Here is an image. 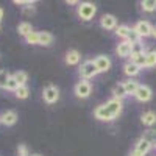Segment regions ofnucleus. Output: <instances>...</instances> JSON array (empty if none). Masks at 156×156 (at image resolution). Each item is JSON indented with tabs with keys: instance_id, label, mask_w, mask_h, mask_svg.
Returning a JSON list of instances; mask_svg holds the SVG:
<instances>
[{
	"instance_id": "1",
	"label": "nucleus",
	"mask_w": 156,
	"mask_h": 156,
	"mask_svg": "<svg viewBox=\"0 0 156 156\" xmlns=\"http://www.w3.org/2000/svg\"><path fill=\"white\" fill-rule=\"evenodd\" d=\"M76 12H78V16H80L81 20L87 22L90 19H94L95 12H97V6L94 3H90V2H81L76 6Z\"/></svg>"
},
{
	"instance_id": "2",
	"label": "nucleus",
	"mask_w": 156,
	"mask_h": 156,
	"mask_svg": "<svg viewBox=\"0 0 156 156\" xmlns=\"http://www.w3.org/2000/svg\"><path fill=\"white\" fill-rule=\"evenodd\" d=\"M97 73H98V70L95 67L94 61H90V59L84 61L80 66V76L83 78V80H90V78H94Z\"/></svg>"
},
{
	"instance_id": "3",
	"label": "nucleus",
	"mask_w": 156,
	"mask_h": 156,
	"mask_svg": "<svg viewBox=\"0 0 156 156\" xmlns=\"http://www.w3.org/2000/svg\"><path fill=\"white\" fill-rule=\"evenodd\" d=\"M73 92L78 98H87L90 95V92H92V86H90V83L87 80H81L75 84Z\"/></svg>"
},
{
	"instance_id": "4",
	"label": "nucleus",
	"mask_w": 156,
	"mask_h": 156,
	"mask_svg": "<svg viewBox=\"0 0 156 156\" xmlns=\"http://www.w3.org/2000/svg\"><path fill=\"white\" fill-rule=\"evenodd\" d=\"M42 98H44V101H47V103H56L58 101V98H59V90H58V87L56 86H47L44 90H42Z\"/></svg>"
},
{
	"instance_id": "5",
	"label": "nucleus",
	"mask_w": 156,
	"mask_h": 156,
	"mask_svg": "<svg viewBox=\"0 0 156 156\" xmlns=\"http://www.w3.org/2000/svg\"><path fill=\"white\" fill-rule=\"evenodd\" d=\"M105 106H106V109L109 111V114L112 115V119H115V117L122 112V106H123V105H122V100L112 97L111 100L106 101V105H105Z\"/></svg>"
},
{
	"instance_id": "6",
	"label": "nucleus",
	"mask_w": 156,
	"mask_h": 156,
	"mask_svg": "<svg viewBox=\"0 0 156 156\" xmlns=\"http://www.w3.org/2000/svg\"><path fill=\"white\" fill-rule=\"evenodd\" d=\"M134 97H136V100H139V101H148V100H151L153 92H151L150 86H147V84H139Z\"/></svg>"
},
{
	"instance_id": "7",
	"label": "nucleus",
	"mask_w": 156,
	"mask_h": 156,
	"mask_svg": "<svg viewBox=\"0 0 156 156\" xmlns=\"http://www.w3.org/2000/svg\"><path fill=\"white\" fill-rule=\"evenodd\" d=\"M134 30L137 31V34H139L140 37H147V36H151L153 27L150 25V22H147V20H139V22L134 25Z\"/></svg>"
},
{
	"instance_id": "8",
	"label": "nucleus",
	"mask_w": 156,
	"mask_h": 156,
	"mask_svg": "<svg viewBox=\"0 0 156 156\" xmlns=\"http://www.w3.org/2000/svg\"><path fill=\"white\" fill-rule=\"evenodd\" d=\"M94 64H95V67H97L98 73H101V72H108V70L111 69V59H109L108 56H105V55L97 56V58L94 59Z\"/></svg>"
},
{
	"instance_id": "9",
	"label": "nucleus",
	"mask_w": 156,
	"mask_h": 156,
	"mask_svg": "<svg viewBox=\"0 0 156 156\" xmlns=\"http://www.w3.org/2000/svg\"><path fill=\"white\" fill-rule=\"evenodd\" d=\"M94 115H95V119L100 120V122H111V120H114V119H112V115L109 114V111L106 109L105 105L97 106L95 111H94Z\"/></svg>"
},
{
	"instance_id": "10",
	"label": "nucleus",
	"mask_w": 156,
	"mask_h": 156,
	"mask_svg": "<svg viewBox=\"0 0 156 156\" xmlns=\"http://www.w3.org/2000/svg\"><path fill=\"white\" fill-rule=\"evenodd\" d=\"M100 25L103 30H115L117 28V19L112 14H105L100 19Z\"/></svg>"
},
{
	"instance_id": "11",
	"label": "nucleus",
	"mask_w": 156,
	"mask_h": 156,
	"mask_svg": "<svg viewBox=\"0 0 156 156\" xmlns=\"http://www.w3.org/2000/svg\"><path fill=\"white\" fill-rule=\"evenodd\" d=\"M131 48H133V45L129 44L128 41H122L119 45H117L115 51H117V55H119L120 58H128V56H131Z\"/></svg>"
},
{
	"instance_id": "12",
	"label": "nucleus",
	"mask_w": 156,
	"mask_h": 156,
	"mask_svg": "<svg viewBox=\"0 0 156 156\" xmlns=\"http://www.w3.org/2000/svg\"><path fill=\"white\" fill-rule=\"evenodd\" d=\"M0 120H2V123L6 125V126H12L17 122V112L16 111H5L0 115Z\"/></svg>"
},
{
	"instance_id": "13",
	"label": "nucleus",
	"mask_w": 156,
	"mask_h": 156,
	"mask_svg": "<svg viewBox=\"0 0 156 156\" xmlns=\"http://www.w3.org/2000/svg\"><path fill=\"white\" fill-rule=\"evenodd\" d=\"M81 56L80 53H78V50H69L67 53H66V64H69V66H76L78 62H80Z\"/></svg>"
},
{
	"instance_id": "14",
	"label": "nucleus",
	"mask_w": 156,
	"mask_h": 156,
	"mask_svg": "<svg viewBox=\"0 0 156 156\" xmlns=\"http://www.w3.org/2000/svg\"><path fill=\"white\" fill-rule=\"evenodd\" d=\"M140 122L144 123L145 126H153V125H156V112H154V111H147V112H144V114H142V117H140Z\"/></svg>"
},
{
	"instance_id": "15",
	"label": "nucleus",
	"mask_w": 156,
	"mask_h": 156,
	"mask_svg": "<svg viewBox=\"0 0 156 156\" xmlns=\"http://www.w3.org/2000/svg\"><path fill=\"white\" fill-rule=\"evenodd\" d=\"M151 147H153V145L150 144V142H147L145 139H142V137H140V139L136 142V147H134V150H137L139 153H142V154L145 156V154L151 150Z\"/></svg>"
},
{
	"instance_id": "16",
	"label": "nucleus",
	"mask_w": 156,
	"mask_h": 156,
	"mask_svg": "<svg viewBox=\"0 0 156 156\" xmlns=\"http://www.w3.org/2000/svg\"><path fill=\"white\" fill-rule=\"evenodd\" d=\"M123 72H125V75H128V76H136V75L140 72V67H137L136 64H133L131 61H129V62H126L125 66H123Z\"/></svg>"
},
{
	"instance_id": "17",
	"label": "nucleus",
	"mask_w": 156,
	"mask_h": 156,
	"mask_svg": "<svg viewBox=\"0 0 156 156\" xmlns=\"http://www.w3.org/2000/svg\"><path fill=\"white\" fill-rule=\"evenodd\" d=\"M17 31H19L20 36L27 37L30 33H33V27H31V23H30V22H20V23H19V27H17Z\"/></svg>"
},
{
	"instance_id": "18",
	"label": "nucleus",
	"mask_w": 156,
	"mask_h": 156,
	"mask_svg": "<svg viewBox=\"0 0 156 156\" xmlns=\"http://www.w3.org/2000/svg\"><path fill=\"white\" fill-rule=\"evenodd\" d=\"M112 95H114V98H119V100L126 97V90H125L123 83H119V84H115L112 87Z\"/></svg>"
},
{
	"instance_id": "19",
	"label": "nucleus",
	"mask_w": 156,
	"mask_h": 156,
	"mask_svg": "<svg viewBox=\"0 0 156 156\" xmlns=\"http://www.w3.org/2000/svg\"><path fill=\"white\" fill-rule=\"evenodd\" d=\"M53 42V36H51L48 31H41L39 33V42L37 45H50Z\"/></svg>"
},
{
	"instance_id": "20",
	"label": "nucleus",
	"mask_w": 156,
	"mask_h": 156,
	"mask_svg": "<svg viewBox=\"0 0 156 156\" xmlns=\"http://www.w3.org/2000/svg\"><path fill=\"white\" fill-rule=\"evenodd\" d=\"M123 86H125V90H126V95H134L137 87H139V83L134 81V80H128V81L123 83Z\"/></svg>"
},
{
	"instance_id": "21",
	"label": "nucleus",
	"mask_w": 156,
	"mask_h": 156,
	"mask_svg": "<svg viewBox=\"0 0 156 156\" xmlns=\"http://www.w3.org/2000/svg\"><path fill=\"white\" fill-rule=\"evenodd\" d=\"M12 76H14V80L17 81L19 86H25V83H27V80H28L27 72H23V70H17V72H14V73H12Z\"/></svg>"
},
{
	"instance_id": "22",
	"label": "nucleus",
	"mask_w": 156,
	"mask_h": 156,
	"mask_svg": "<svg viewBox=\"0 0 156 156\" xmlns=\"http://www.w3.org/2000/svg\"><path fill=\"white\" fill-rule=\"evenodd\" d=\"M14 95L19 98V100H25V98H28V95H30V89H28V86L25 84V86H19L17 87V90L14 92Z\"/></svg>"
},
{
	"instance_id": "23",
	"label": "nucleus",
	"mask_w": 156,
	"mask_h": 156,
	"mask_svg": "<svg viewBox=\"0 0 156 156\" xmlns=\"http://www.w3.org/2000/svg\"><path fill=\"white\" fill-rule=\"evenodd\" d=\"M131 62L136 64L137 67H145V53H137V55H131Z\"/></svg>"
},
{
	"instance_id": "24",
	"label": "nucleus",
	"mask_w": 156,
	"mask_h": 156,
	"mask_svg": "<svg viewBox=\"0 0 156 156\" xmlns=\"http://www.w3.org/2000/svg\"><path fill=\"white\" fill-rule=\"evenodd\" d=\"M129 30H131V28H129L128 25H117V28H115V34L119 36V37H122L123 41H126Z\"/></svg>"
},
{
	"instance_id": "25",
	"label": "nucleus",
	"mask_w": 156,
	"mask_h": 156,
	"mask_svg": "<svg viewBox=\"0 0 156 156\" xmlns=\"http://www.w3.org/2000/svg\"><path fill=\"white\" fill-rule=\"evenodd\" d=\"M140 6L145 12H153L156 11V0H144V2H140Z\"/></svg>"
},
{
	"instance_id": "26",
	"label": "nucleus",
	"mask_w": 156,
	"mask_h": 156,
	"mask_svg": "<svg viewBox=\"0 0 156 156\" xmlns=\"http://www.w3.org/2000/svg\"><path fill=\"white\" fill-rule=\"evenodd\" d=\"M156 66V51H148L145 53V67H154Z\"/></svg>"
},
{
	"instance_id": "27",
	"label": "nucleus",
	"mask_w": 156,
	"mask_h": 156,
	"mask_svg": "<svg viewBox=\"0 0 156 156\" xmlns=\"http://www.w3.org/2000/svg\"><path fill=\"white\" fill-rule=\"evenodd\" d=\"M126 41L131 44V45H133V44H137V42H140V36L137 34V31H136L134 28H131V30H129V33H128Z\"/></svg>"
},
{
	"instance_id": "28",
	"label": "nucleus",
	"mask_w": 156,
	"mask_h": 156,
	"mask_svg": "<svg viewBox=\"0 0 156 156\" xmlns=\"http://www.w3.org/2000/svg\"><path fill=\"white\" fill-rule=\"evenodd\" d=\"M142 139H145L151 145H154L156 144V131L154 129H147V131L144 133V136H142Z\"/></svg>"
},
{
	"instance_id": "29",
	"label": "nucleus",
	"mask_w": 156,
	"mask_h": 156,
	"mask_svg": "<svg viewBox=\"0 0 156 156\" xmlns=\"http://www.w3.org/2000/svg\"><path fill=\"white\" fill-rule=\"evenodd\" d=\"M9 73H8V70H0V89H5L6 87V83H8V80H9Z\"/></svg>"
},
{
	"instance_id": "30",
	"label": "nucleus",
	"mask_w": 156,
	"mask_h": 156,
	"mask_svg": "<svg viewBox=\"0 0 156 156\" xmlns=\"http://www.w3.org/2000/svg\"><path fill=\"white\" fill-rule=\"evenodd\" d=\"M17 87H19V84H17V81L14 80V76H9V80H8V83H6V90H12V92H16L17 90Z\"/></svg>"
},
{
	"instance_id": "31",
	"label": "nucleus",
	"mask_w": 156,
	"mask_h": 156,
	"mask_svg": "<svg viewBox=\"0 0 156 156\" xmlns=\"http://www.w3.org/2000/svg\"><path fill=\"white\" fill-rule=\"evenodd\" d=\"M25 41H27V44H37L39 42V33L37 31L30 33L27 37H25Z\"/></svg>"
},
{
	"instance_id": "32",
	"label": "nucleus",
	"mask_w": 156,
	"mask_h": 156,
	"mask_svg": "<svg viewBox=\"0 0 156 156\" xmlns=\"http://www.w3.org/2000/svg\"><path fill=\"white\" fill-rule=\"evenodd\" d=\"M137 53H145V51H144V45H142L140 42L133 44V48H131V55H137Z\"/></svg>"
},
{
	"instance_id": "33",
	"label": "nucleus",
	"mask_w": 156,
	"mask_h": 156,
	"mask_svg": "<svg viewBox=\"0 0 156 156\" xmlns=\"http://www.w3.org/2000/svg\"><path fill=\"white\" fill-rule=\"evenodd\" d=\"M17 153H19V156H30L27 145H23V144H20V145H19V148H17Z\"/></svg>"
},
{
	"instance_id": "34",
	"label": "nucleus",
	"mask_w": 156,
	"mask_h": 156,
	"mask_svg": "<svg viewBox=\"0 0 156 156\" xmlns=\"http://www.w3.org/2000/svg\"><path fill=\"white\" fill-rule=\"evenodd\" d=\"M31 12H34V6L28 5V8H25V14H31Z\"/></svg>"
},
{
	"instance_id": "35",
	"label": "nucleus",
	"mask_w": 156,
	"mask_h": 156,
	"mask_svg": "<svg viewBox=\"0 0 156 156\" xmlns=\"http://www.w3.org/2000/svg\"><path fill=\"white\" fill-rule=\"evenodd\" d=\"M129 156H144V154H142V153H139L137 150H133L131 153H129Z\"/></svg>"
},
{
	"instance_id": "36",
	"label": "nucleus",
	"mask_w": 156,
	"mask_h": 156,
	"mask_svg": "<svg viewBox=\"0 0 156 156\" xmlns=\"http://www.w3.org/2000/svg\"><path fill=\"white\" fill-rule=\"evenodd\" d=\"M78 3H80V2H75V0H67V5H76V6H78Z\"/></svg>"
},
{
	"instance_id": "37",
	"label": "nucleus",
	"mask_w": 156,
	"mask_h": 156,
	"mask_svg": "<svg viewBox=\"0 0 156 156\" xmlns=\"http://www.w3.org/2000/svg\"><path fill=\"white\" fill-rule=\"evenodd\" d=\"M151 36L156 39V27H153V31H151Z\"/></svg>"
},
{
	"instance_id": "38",
	"label": "nucleus",
	"mask_w": 156,
	"mask_h": 156,
	"mask_svg": "<svg viewBox=\"0 0 156 156\" xmlns=\"http://www.w3.org/2000/svg\"><path fill=\"white\" fill-rule=\"evenodd\" d=\"M2 19H3V9L0 8V20H2Z\"/></svg>"
},
{
	"instance_id": "39",
	"label": "nucleus",
	"mask_w": 156,
	"mask_h": 156,
	"mask_svg": "<svg viewBox=\"0 0 156 156\" xmlns=\"http://www.w3.org/2000/svg\"><path fill=\"white\" fill-rule=\"evenodd\" d=\"M30 156H41V154H30Z\"/></svg>"
},
{
	"instance_id": "40",
	"label": "nucleus",
	"mask_w": 156,
	"mask_h": 156,
	"mask_svg": "<svg viewBox=\"0 0 156 156\" xmlns=\"http://www.w3.org/2000/svg\"><path fill=\"white\" fill-rule=\"evenodd\" d=\"M0 123H2V120H0Z\"/></svg>"
},
{
	"instance_id": "41",
	"label": "nucleus",
	"mask_w": 156,
	"mask_h": 156,
	"mask_svg": "<svg viewBox=\"0 0 156 156\" xmlns=\"http://www.w3.org/2000/svg\"><path fill=\"white\" fill-rule=\"evenodd\" d=\"M154 147H156V144H154Z\"/></svg>"
}]
</instances>
